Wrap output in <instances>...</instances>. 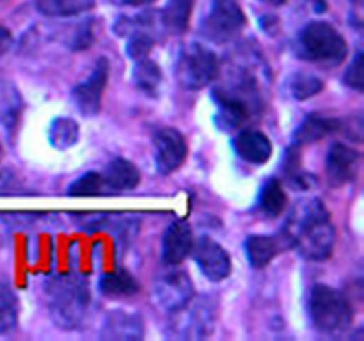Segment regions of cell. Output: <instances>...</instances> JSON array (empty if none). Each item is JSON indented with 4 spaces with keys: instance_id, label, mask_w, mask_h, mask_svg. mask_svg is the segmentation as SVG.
<instances>
[{
    "instance_id": "6da1fadb",
    "label": "cell",
    "mask_w": 364,
    "mask_h": 341,
    "mask_svg": "<svg viewBox=\"0 0 364 341\" xmlns=\"http://www.w3.org/2000/svg\"><path fill=\"white\" fill-rule=\"evenodd\" d=\"M283 231L304 259L326 261L333 254L336 229L331 222L326 205L320 199L299 202L291 210Z\"/></svg>"
},
{
    "instance_id": "7a4b0ae2",
    "label": "cell",
    "mask_w": 364,
    "mask_h": 341,
    "mask_svg": "<svg viewBox=\"0 0 364 341\" xmlns=\"http://www.w3.org/2000/svg\"><path fill=\"white\" fill-rule=\"evenodd\" d=\"M48 311L63 330H80L87 323L91 311V291L87 281L75 274L50 277L45 283Z\"/></svg>"
},
{
    "instance_id": "3957f363",
    "label": "cell",
    "mask_w": 364,
    "mask_h": 341,
    "mask_svg": "<svg viewBox=\"0 0 364 341\" xmlns=\"http://www.w3.org/2000/svg\"><path fill=\"white\" fill-rule=\"evenodd\" d=\"M217 121L223 130H237L262 112V94L251 77L240 78L231 87L213 89Z\"/></svg>"
},
{
    "instance_id": "277c9868",
    "label": "cell",
    "mask_w": 364,
    "mask_h": 341,
    "mask_svg": "<svg viewBox=\"0 0 364 341\" xmlns=\"http://www.w3.org/2000/svg\"><path fill=\"white\" fill-rule=\"evenodd\" d=\"M308 313L318 332L338 336L350 329L354 309L347 295L327 284H315L309 291Z\"/></svg>"
},
{
    "instance_id": "5b68a950",
    "label": "cell",
    "mask_w": 364,
    "mask_h": 341,
    "mask_svg": "<svg viewBox=\"0 0 364 341\" xmlns=\"http://www.w3.org/2000/svg\"><path fill=\"white\" fill-rule=\"evenodd\" d=\"M297 52L302 59L318 66H340L348 55V46L340 31L327 21H311L299 34Z\"/></svg>"
},
{
    "instance_id": "8992f818",
    "label": "cell",
    "mask_w": 364,
    "mask_h": 341,
    "mask_svg": "<svg viewBox=\"0 0 364 341\" xmlns=\"http://www.w3.org/2000/svg\"><path fill=\"white\" fill-rule=\"evenodd\" d=\"M217 302L212 297H192L183 308L171 313L167 336L173 340H206L215 330Z\"/></svg>"
},
{
    "instance_id": "52a82bcc",
    "label": "cell",
    "mask_w": 364,
    "mask_h": 341,
    "mask_svg": "<svg viewBox=\"0 0 364 341\" xmlns=\"http://www.w3.org/2000/svg\"><path fill=\"white\" fill-rule=\"evenodd\" d=\"M219 57L201 43L183 46L176 60V80L187 91H199L219 77Z\"/></svg>"
},
{
    "instance_id": "ba28073f",
    "label": "cell",
    "mask_w": 364,
    "mask_h": 341,
    "mask_svg": "<svg viewBox=\"0 0 364 341\" xmlns=\"http://www.w3.org/2000/svg\"><path fill=\"white\" fill-rule=\"evenodd\" d=\"M244 27L245 13L238 0H213L208 16L201 23V32L210 41L224 45L237 39Z\"/></svg>"
},
{
    "instance_id": "9c48e42d",
    "label": "cell",
    "mask_w": 364,
    "mask_h": 341,
    "mask_svg": "<svg viewBox=\"0 0 364 341\" xmlns=\"http://www.w3.org/2000/svg\"><path fill=\"white\" fill-rule=\"evenodd\" d=\"M109 60L105 57H100L92 67L91 75L84 82L77 84L71 91L75 105L84 116L92 117L102 109V98L105 92L107 82H109Z\"/></svg>"
},
{
    "instance_id": "30bf717a",
    "label": "cell",
    "mask_w": 364,
    "mask_h": 341,
    "mask_svg": "<svg viewBox=\"0 0 364 341\" xmlns=\"http://www.w3.org/2000/svg\"><path fill=\"white\" fill-rule=\"evenodd\" d=\"M196 295L194 284L183 270H174L160 277L153 288V301L164 313H174L183 308Z\"/></svg>"
},
{
    "instance_id": "8fae6325",
    "label": "cell",
    "mask_w": 364,
    "mask_h": 341,
    "mask_svg": "<svg viewBox=\"0 0 364 341\" xmlns=\"http://www.w3.org/2000/svg\"><path fill=\"white\" fill-rule=\"evenodd\" d=\"M155 146V166L160 174H171L183 166L187 158V141L180 130L173 126L160 128L153 137Z\"/></svg>"
},
{
    "instance_id": "7c38bea8",
    "label": "cell",
    "mask_w": 364,
    "mask_h": 341,
    "mask_svg": "<svg viewBox=\"0 0 364 341\" xmlns=\"http://www.w3.org/2000/svg\"><path fill=\"white\" fill-rule=\"evenodd\" d=\"M199 270L210 281H224L231 274V256L219 242L201 237L194 242L191 251Z\"/></svg>"
},
{
    "instance_id": "4fadbf2b",
    "label": "cell",
    "mask_w": 364,
    "mask_h": 341,
    "mask_svg": "<svg viewBox=\"0 0 364 341\" xmlns=\"http://www.w3.org/2000/svg\"><path fill=\"white\" fill-rule=\"evenodd\" d=\"M359 162L361 155L358 149L343 142H334L326 160V176L331 187H343L354 181V178L358 176Z\"/></svg>"
},
{
    "instance_id": "5bb4252c",
    "label": "cell",
    "mask_w": 364,
    "mask_h": 341,
    "mask_svg": "<svg viewBox=\"0 0 364 341\" xmlns=\"http://www.w3.org/2000/svg\"><path fill=\"white\" fill-rule=\"evenodd\" d=\"M144 337V320L139 313L116 309L105 316L100 329V340L137 341Z\"/></svg>"
},
{
    "instance_id": "9a60e30c",
    "label": "cell",
    "mask_w": 364,
    "mask_h": 341,
    "mask_svg": "<svg viewBox=\"0 0 364 341\" xmlns=\"http://www.w3.org/2000/svg\"><path fill=\"white\" fill-rule=\"evenodd\" d=\"M288 249H294V244L283 229L276 234H252L245 240V254L255 269H265L276 256Z\"/></svg>"
},
{
    "instance_id": "2e32d148",
    "label": "cell",
    "mask_w": 364,
    "mask_h": 341,
    "mask_svg": "<svg viewBox=\"0 0 364 341\" xmlns=\"http://www.w3.org/2000/svg\"><path fill=\"white\" fill-rule=\"evenodd\" d=\"M194 245V234L187 220H174L162 237V259L167 265H180L191 256Z\"/></svg>"
},
{
    "instance_id": "e0dca14e",
    "label": "cell",
    "mask_w": 364,
    "mask_h": 341,
    "mask_svg": "<svg viewBox=\"0 0 364 341\" xmlns=\"http://www.w3.org/2000/svg\"><path fill=\"white\" fill-rule=\"evenodd\" d=\"M233 148L237 155L244 162L262 166L272 156V142L263 131L258 130H240L233 141Z\"/></svg>"
},
{
    "instance_id": "ac0fdd59",
    "label": "cell",
    "mask_w": 364,
    "mask_h": 341,
    "mask_svg": "<svg viewBox=\"0 0 364 341\" xmlns=\"http://www.w3.org/2000/svg\"><path fill=\"white\" fill-rule=\"evenodd\" d=\"M102 174L107 188H109V194L134 190L141 183V170L137 169V166L124 158H114Z\"/></svg>"
},
{
    "instance_id": "d6986e66",
    "label": "cell",
    "mask_w": 364,
    "mask_h": 341,
    "mask_svg": "<svg viewBox=\"0 0 364 341\" xmlns=\"http://www.w3.org/2000/svg\"><path fill=\"white\" fill-rule=\"evenodd\" d=\"M338 130H340V121L338 119L327 116H318V114H311V116H308L301 124H299L297 131H295L294 135V144H315V142L329 137L331 134H336Z\"/></svg>"
},
{
    "instance_id": "ffe728a7",
    "label": "cell",
    "mask_w": 364,
    "mask_h": 341,
    "mask_svg": "<svg viewBox=\"0 0 364 341\" xmlns=\"http://www.w3.org/2000/svg\"><path fill=\"white\" fill-rule=\"evenodd\" d=\"M194 0H167L160 16V25L164 32L171 36H181L187 32L191 23Z\"/></svg>"
},
{
    "instance_id": "44dd1931",
    "label": "cell",
    "mask_w": 364,
    "mask_h": 341,
    "mask_svg": "<svg viewBox=\"0 0 364 341\" xmlns=\"http://www.w3.org/2000/svg\"><path fill=\"white\" fill-rule=\"evenodd\" d=\"M98 288L100 293L105 295V297L124 298L137 293L141 290V284H139V281L128 270L117 269L112 270V272L103 274L98 283Z\"/></svg>"
},
{
    "instance_id": "7402d4cb",
    "label": "cell",
    "mask_w": 364,
    "mask_h": 341,
    "mask_svg": "<svg viewBox=\"0 0 364 341\" xmlns=\"http://www.w3.org/2000/svg\"><path fill=\"white\" fill-rule=\"evenodd\" d=\"M21 110H23V99L20 92L7 78L0 75V123L6 126V130L16 128Z\"/></svg>"
},
{
    "instance_id": "603a6c76",
    "label": "cell",
    "mask_w": 364,
    "mask_h": 341,
    "mask_svg": "<svg viewBox=\"0 0 364 341\" xmlns=\"http://www.w3.org/2000/svg\"><path fill=\"white\" fill-rule=\"evenodd\" d=\"M287 192H284L283 183L279 181V178H270L263 183L262 192H259L258 197V208L267 219H276L287 208Z\"/></svg>"
},
{
    "instance_id": "cb8c5ba5",
    "label": "cell",
    "mask_w": 364,
    "mask_h": 341,
    "mask_svg": "<svg viewBox=\"0 0 364 341\" xmlns=\"http://www.w3.org/2000/svg\"><path fill=\"white\" fill-rule=\"evenodd\" d=\"M95 7V0H36V11L46 18H71Z\"/></svg>"
},
{
    "instance_id": "d4e9b609",
    "label": "cell",
    "mask_w": 364,
    "mask_h": 341,
    "mask_svg": "<svg viewBox=\"0 0 364 341\" xmlns=\"http://www.w3.org/2000/svg\"><path fill=\"white\" fill-rule=\"evenodd\" d=\"M132 78H134L135 87L141 92H144L146 96H151V98L159 96L160 85H162V70H160V66L155 60H137Z\"/></svg>"
},
{
    "instance_id": "484cf974",
    "label": "cell",
    "mask_w": 364,
    "mask_h": 341,
    "mask_svg": "<svg viewBox=\"0 0 364 341\" xmlns=\"http://www.w3.org/2000/svg\"><path fill=\"white\" fill-rule=\"evenodd\" d=\"M299 148L301 146L294 144L288 149L287 155H284L283 170L291 188H295V190H308V188H311L316 183V178L311 173L302 169L301 151H299Z\"/></svg>"
},
{
    "instance_id": "4316f807",
    "label": "cell",
    "mask_w": 364,
    "mask_h": 341,
    "mask_svg": "<svg viewBox=\"0 0 364 341\" xmlns=\"http://www.w3.org/2000/svg\"><path fill=\"white\" fill-rule=\"evenodd\" d=\"M78 137H80V128L71 117H55L50 123L48 141L55 149L73 148L78 142Z\"/></svg>"
},
{
    "instance_id": "83f0119b",
    "label": "cell",
    "mask_w": 364,
    "mask_h": 341,
    "mask_svg": "<svg viewBox=\"0 0 364 341\" xmlns=\"http://www.w3.org/2000/svg\"><path fill=\"white\" fill-rule=\"evenodd\" d=\"M18 325V297L9 281L0 277V334H9Z\"/></svg>"
},
{
    "instance_id": "f1b7e54d",
    "label": "cell",
    "mask_w": 364,
    "mask_h": 341,
    "mask_svg": "<svg viewBox=\"0 0 364 341\" xmlns=\"http://www.w3.org/2000/svg\"><path fill=\"white\" fill-rule=\"evenodd\" d=\"M68 194L73 195V197H95V195H107L109 188H107L102 173L89 170L70 185Z\"/></svg>"
},
{
    "instance_id": "f546056e",
    "label": "cell",
    "mask_w": 364,
    "mask_h": 341,
    "mask_svg": "<svg viewBox=\"0 0 364 341\" xmlns=\"http://www.w3.org/2000/svg\"><path fill=\"white\" fill-rule=\"evenodd\" d=\"M323 80L316 75L308 73V71H299L290 78V94L294 96L297 102H306V99L313 98L318 92H322Z\"/></svg>"
},
{
    "instance_id": "4dcf8cb0",
    "label": "cell",
    "mask_w": 364,
    "mask_h": 341,
    "mask_svg": "<svg viewBox=\"0 0 364 341\" xmlns=\"http://www.w3.org/2000/svg\"><path fill=\"white\" fill-rule=\"evenodd\" d=\"M343 82L354 91L363 92L364 78H363V52H358L354 59L350 60V66L347 67L343 75Z\"/></svg>"
},
{
    "instance_id": "1f68e13d",
    "label": "cell",
    "mask_w": 364,
    "mask_h": 341,
    "mask_svg": "<svg viewBox=\"0 0 364 341\" xmlns=\"http://www.w3.org/2000/svg\"><path fill=\"white\" fill-rule=\"evenodd\" d=\"M92 41H95V36H92L91 23H85L75 32V36L71 38L70 46L73 50H87L89 46L92 45Z\"/></svg>"
},
{
    "instance_id": "d6a6232c",
    "label": "cell",
    "mask_w": 364,
    "mask_h": 341,
    "mask_svg": "<svg viewBox=\"0 0 364 341\" xmlns=\"http://www.w3.org/2000/svg\"><path fill=\"white\" fill-rule=\"evenodd\" d=\"M20 181L11 170L0 169V194H14L18 192Z\"/></svg>"
},
{
    "instance_id": "836d02e7",
    "label": "cell",
    "mask_w": 364,
    "mask_h": 341,
    "mask_svg": "<svg viewBox=\"0 0 364 341\" xmlns=\"http://www.w3.org/2000/svg\"><path fill=\"white\" fill-rule=\"evenodd\" d=\"M11 46H13V36H11L9 28H6L0 23V55L9 52Z\"/></svg>"
},
{
    "instance_id": "e575fe53",
    "label": "cell",
    "mask_w": 364,
    "mask_h": 341,
    "mask_svg": "<svg viewBox=\"0 0 364 341\" xmlns=\"http://www.w3.org/2000/svg\"><path fill=\"white\" fill-rule=\"evenodd\" d=\"M116 6H124V7H139V6H146V4L153 2V0H110Z\"/></svg>"
},
{
    "instance_id": "d590c367",
    "label": "cell",
    "mask_w": 364,
    "mask_h": 341,
    "mask_svg": "<svg viewBox=\"0 0 364 341\" xmlns=\"http://www.w3.org/2000/svg\"><path fill=\"white\" fill-rule=\"evenodd\" d=\"M262 2L269 4V6H283V4L287 2V0H262Z\"/></svg>"
},
{
    "instance_id": "8d00e7d4",
    "label": "cell",
    "mask_w": 364,
    "mask_h": 341,
    "mask_svg": "<svg viewBox=\"0 0 364 341\" xmlns=\"http://www.w3.org/2000/svg\"><path fill=\"white\" fill-rule=\"evenodd\" d=\"M2 155H4V149H2V144H0V158H2Z\"/></svg>"
},
{
    "instance_id": "74e56055",
    "label": "cell",
    "mask_w": 364,
    "mask_h": 341,
    "mask_svg": "<svg viewBox=\"0 0 364 341\" xmlns=\"http://www.w3.org/2000/svg\"><path fill=\"white\" fill-rule=\"evenodd\" d=\"M352 2H354V4H359V2H361V0H352Z\"/></svg>"
}]
</instances>
